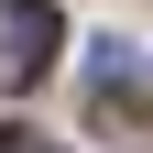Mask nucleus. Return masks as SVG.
I'll list each match as a JSON object with an SVG mask.
<instances>
[{
  "mask_svg": "<svg viewBox=\"0 0 153 153\" xmlns=\"http://www.w3.org/2000/svg\"><path fill=\"white\" fill-rule=\"evenodd\" d=\"M11 153H55V142H11Z\"/></svg>",
  "mask_w": 153,
  "mask_h": 153,
  "instance_id": "nucleus-2",
  "label": "nucleus"
},
{
  "mask_svg": "<svg viewBox=\"0 0 153 153\" xmlns=\"http://www.w3.org/2000/svg\"><path fill=\"white\" fill-rule=\"evenodd\" d=\"M0 153H11V142H0Z\"/></svg>",
  "mask_w": 153,
  "mask_h": 153,
  "instance_id": "nucleus-3",
  "label": "nucleus"
},
{
  "mask_svg": "<svg viewBox=\"0 0 153 153\" xmlns=\"http://www.w3.org/2000/svg\"><path fill=\"white\" fill-rule=\"evenodd\" d=\"M55 44H66V22H55L44 0H11V11H0V99L33 88V76L55 66Z\"/></svg>",
  "mask_w": 153,
  "mask_h": 153,
  "instance_id": "nucleus-1",
  "label": "nucleus"
}]
</instances>
